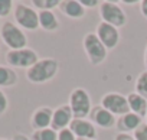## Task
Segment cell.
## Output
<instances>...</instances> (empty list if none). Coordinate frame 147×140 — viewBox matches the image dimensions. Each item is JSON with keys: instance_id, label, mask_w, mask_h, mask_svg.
Masks as SVG:
<instances>
[{"instance_id": "obj_1", "label": "cell", "mask_w": 147, "mask_h": 140, "mask_svg": "<svg viewBox=\"0 0 147 140\" xmlns=\"http://www.w3.org/2000/svg\"><path fill=\"white\" fill-rule=\"evenodd\" d=\"M59 72V62L55 58L39 59L26 71V78L32 84H45L52 81Z\"/></svg>"}, {"instance_id": "obj_2", "label": "cell", "mask_w": 147, "mask_h": 140, "mask_svg": "<svg viewBox=\"0 0 147 140\" xmlns=\"http://www.w3.org/2000/svg\"><path fill=\"white\" fill-rule=\"evenodd\" d=\"M68 104L72 110L74 118H88V116L92 110L91 95L82 87H77L69 93Z\"/></svg>"}, {"instance_id": "obj_3", "label": "cell", "mask_w": 147, "mask_h": 140, "mask_svg": "<svg viewBox=\"0 0 147 140\" xmlns=\"http://www.w3.org/2000/svg\"><path fill=\"white\" fill-rule=\"evenodd\" d=\"M100 16H101V22H105L108 25L115 26L117 29H121L127 25V13L125 10L115 2L111 0H104L101 2L100 7H98Z\"/></svg>"}, {"instance_id": "obj_4", "label": "cell", "mask_w": 147, "mask_h": 140, "mask_svg": "<svg viewBox=\"0 0 147 140\" xmlns=\"http://www.w3.org/2000/svg\"><path fill=\"white\" fill-rule=\"evenodd\" d=\"M82 46H84V51H85V55H87L88 61L94 66L101 65L108 56V49L102 45V42L98 39L95 32H88L84 36Z\"/></svg>"}, {"instance_id": "obj_5", "label": "cell", "mask_w": 147, "mask_h": 140, "mask_svg": "<svg viewBox=\"0 0 147 140\" xmlns=\"http://www.w3.org/2000/svg\"><path fill=\"white\" fill-rule=\"evenodd\" d=\"M0 36H2L3 42L6 46L10 48V51H18L28 48V38L25 32L13 22H5L0 28Z\"/></svg>"}, {"instance_id": "obj_6", "label": "cell", "mask_w": 147, "mask_h": 140, "mask_svg": "<svg viewBox=\"0 0 147 140\" xmlns=\"http://www.w3.org/2000/svg\"><path fill=\"white\" fill-rule=\"evenodd\" d=\"M13 16L16 20V25L20 29L25 30H36L39 28V12H36L33 7L25 5V3H18Z\"/></svg>"}, {"instance_id": "obj_7", "label": "cell", "mask_w": 147, "mask_h": 140, "mask_svg": "<svg viewBox=\"0 0 147 140\" xmlns=\"http://www.w3.org/2000/svg\"><path fill=\"white\" fill-rule=\"evenodd\" d=\"M100 106H102L105 110H108L115 117H120V116H124V114L130 113L127 95H123L121 93H115V91L105 93L101 97Z\"/></svg>"}, {"instance_id": "obj_8", "label": "cell", "mask_w": 147, "mask_h": 140, "mask_svg": "<svg viewBox=\"0 0 147 140\" xmlns=\"http://www.w3.org/2000/svg\"><path fill=\"white\" fill-rule=\"evenodd\" d=\"M6 61L10 66L29 69L39 61V56H38L36 51H33L30 48H23V49H18V51H9L6 55Z\"/></svg>"}, {"instance_id": "obj_9", "label": "cell", "mask_w": 147, "mask_h": 140, "mask_svg": "<svg viewBox=\"0 0 147 140\" xmlns=\"http://www.w3.org/2000/svg\"><path fill=\"white\" fill-rule=\"evenodd\" d=\"M95 35L98 36V39L102 42V45L108 51L115 49L118 46V43H120V30L115 26L108 25L105 22H100L97 25Z\"/></svg>"}, {"instance_id": "obj_10", "label": "cell", "mask_w": 147, "mask_h": 140, "mask_svg": "<svg viewBox=\"0 0 147 140\" xmlns=\"http://www.w3.org/2000/svg\"><path fill=\"white\" fill-rule=\"evenodd\" d=\"M88 120L94 126H97L100 129H104V130H110V129L115 127V123H117V117L100 104L92 107V110L88 116Z\"/></svg>"}, {"instance_id": "obj_11", "label": "cell", "mask_w": 147, "mask_h": 140, "mask_svg": "<svg viewBox=\"0 0 147 140\" xmlns=\"http://www.w3.org/2000/svg\"><path fill=\"white\" fill-rule=\"evenodd\" d=\"M69 130L77 136V139L97 140V129L88 118H74L69 124Z\"/></svg>"}, {"instance_id": "obj_12", "label": "cell", "mask_w": 147, "mask_h": 140, "mask_svg": "<svg viewBox=\"0 0 147 140\" xmlns=\"http://www.w3.org/2000/svg\"><path fill=\"white\" fill-rule=\"evenodd\" d=\"M72 120H74V114H72V110H71L69 104H61L59 107H56L53 110L51 127L55 131H61L63 129H68Z\"/></svg>"}, {"instance_id": "obj_13", "label": "cell", "mask_w": 147, "mask_h": 140, "mask_svg": "<svg viewBox=\"0 0 147 140\" xmlns=\"http://www.w3.org/2000/svg\"><path fill=\"white\" fill-rule=\"evenodd\" d=\"M140 124H143V118L134 113H127L124 116H120L117 117V123H115V129L118 133H128V134H133L138 127Z\"/></svg>"}, {"instance_id": "obj_14", "label": "cell", "mask_w": 147, "mask_h": 140, "mask_svg": "<svg viewBox=\"0 0 147 140\" xmlns=\"http://www.w3.org/2000/svg\"><path fill=\"white\" fill-rule=\"evenodd\" d=\"M52 116H53V108L51 107H39L30 117V126L32 129L36 130H43L51 127L52 124Z\"/></svg>"}, {"instance_id": "obj_15", "label": "cell", "mask_w": 147, "mask_h": 140, "mask_svg": "<svg viewBox=\"0 0 147 140\" xmlns=\"http://www.w3.org/2000/svg\"><path fill=\"white\" fill-rule=\"evenodd\" d=\"M58 9L61 10L62 15H65L66 18L74 19V20L82 19L87 12V9L80 3V0H62Z\"/></svg>"}, {"instance_id": "obj_16", "label": "cell", "mask_w": 147, "mask_h": 140, "mask_svg": "<svg viewBox=\"0 0 147 140\" xmlns=\"http://www.w3.org/2000/svg\"><path fill=\"white\" fill-rule=\"evenodd\" d=\"M127 101H128V107H130V111L140 116L141 118L146 117V113H147V100L144 97H141L140 94H137L136 91L127 94Z\"/></svg>"}, {"instance_id": "obj_17", "label": "cell", "mask_w": 147, "mask_h": 140, "mask_svg": "<svg viewBox=\"0 0 147 140\" xmlns=\"http://www.w3.org/2000/svg\"><path fill=\"white\" fill-rule=\"evenodd\" d=\"M39 28L46 32H55L59 29V20L53 10H40L39 12Z\"/></svg>"}, {"instance_id": "obj_18", "label": "cell", "mask_w": 147, "mask_h": 140, "mask_svg": "<svg viewBox=\"0 0 147 140\" xmlns=\"http://www.w3.org/2000/svg\"><path fill=\"white\" fill-rule=\"evenodd\" d=\"M18 83V74L10 66L0 65V87H13Z\"/></svg>"}, {"instance_id": "obj_19", "label": "cell", "mask_w": 147, "mask_h": 140, "mask_svg": "<svg viewBox=\"0 0 147 140\" xmlns=\"http://www.w3.org/2000/svg\"><path fill=\"white\" fill-rule=\"evenodd\" d=\"M134 91L147 100V69H144L143 72L138 74L134 83Z\"/></svg>"}, {"instance_id": "obj_20", "label": "cell", "mask_w": 147, "mask_h": 140, "mask_svg": "<svg viewBox=\"0 0 147 140\" xmlns=\"http://www.w3.org/2000/svg\"><path fill=\"white\" fill-rule=\"evenodd\" d=\"M32 140H58V131H55L52 127L36 130L32 136Z\"/></svg>"}, {"instance_id": "obj_21", "label": "cell", "mask_w": 147, "mask_h": 140, "mask_svg": "<svg viewBox=\"0 0 147 140\" xmlns=\"http://www.w3.org/2000/svg\"><path fill=\"white\" fill-rule=\"evenodd\" d=\"M32 5L38 7L40 12V10H53L55 7H59L61 2L59 0H33Z\"/></svg>"}, {"instance_id": "obj_22", "label": "cell", "mask_w": 147, "mask_h": 140, "mask_svg": "<svg viewBox=\"0 0 147 140\" xmlns=\"http://www.w3.org/2000/svg\"><path fill=\"white\" fill-rule=\"evenodd\" d=\"M13 9V2L12 0H0V16L5 18L7 16Z\"/></svg>"}, {"instance_id": "obj_23", "label": "cell", "mask_w": 147, "mask_h": 140, "mask_svg": "<svg viewBox=\"0 0 147 140\" xmlns=\"http://www.w3.org/2000/svg\"><path fill=\"white\" fill-rule=\"evenodd\" d=\"M136 140H147V123L140 124V127L133 133Z\"/></svg>"}, {"instance_id": "obj_24", "label": "cell", "mask_w": 147, "mask_h": 140, "mask_svg": "<svg viewBox=\"0 0 147 140\" xmlns=\"http://www.w3.org/2000/svg\"><path fill=\"white\" fill-rule=\"evenodd\" d=\"M58 140H77V136L74 134L68 127V129H63V130L58 131Z\"/></svg>"}, {"instance_id": "obj_25", "label": "cell", "mask_w": 147, "mask_h": 140, "mask_svg": "<svg viewBox=\"0 0 147 140\" xmlns=\"http://www.w3.org/2000/svg\"><path fill=\"white\" fill-rule=\"evenodd\" d=\"M7 107H9L7 97H6V94H5L2 90H0V116H3V114L6 113Z\"/></svg>"}, {"instance_id": "obj_26", "label": "cell", "mask_w": 147, "mask_h": 140, "mask_svg": "<svg viewBox=\"0 0 147 140\" xmlns=\"http://www.w3.org/2000/svg\"><path fill=\"white\" fill-rule=\"evenodd\" d=\"M80 3L85 7V9H88V7H100V5H101V2H98V0H80Z\"/></svg>"}, {"instance_id": "obj_27", "label": "cell", "mask_w": 147, "mask_h": 140, "mask_svg": "<svg viewBox=\"0 0 147 140\" xmlns=\"http://www.w3.org/2000/svg\"><path fill=\"white\" fill-rule=\"evenodd\" d=\"M114 140H136L133 134H128V133H117L114 136Z\"/></svg>"}, {"instance_id": "obj_28", "label": "cell", "mask_w": 147, "mask_h": 140, "mask_svg": "<svg viewBox=\"0 0 147 140\" xmlns=\"http://www.w3.org/2000/svg\"><path fill=\"white\" fill-rule=\"evenodd\" d=\"M138 6H140V12H141L143 18L147 19V0H141L138 3Z\"/></svg>"}, {"instance_id": "obj_29", "label": "cell", "mask_w": 147, "mask_h": 140, "mask_svg": "<svg viewBox=\"0 0 147 140\" xmlns=\"http://www.w3.org/2000/svg\"><path fill=\"white\" fill-rule=\"evenodd\" d=\"M12 140H30L29 137H26L25 134H15Z\"/></svg>"}, {"instance_id": "obj_30", "label": "cell", "mask_w": 147, "mask_h": 140, "mask_svg": "<svg viewBox=\"0 0 147 140\" xmlns=\"http://www.w3.org/2000/svg\"><path fill=\"white\" fill-rule=\"evenodd\" d=\"M144 65H146V69H147V45L144 48Z\"/></svg>"}, {"instance_id": "obj_31", "label": "cell", "mask_w": 147, "mask_h": 140, "mask_svg": "<svg viewBox=\"0 0 147 140\" xmlns=\"http://www.w3.org/2000/svg\"><path fill=\"white\" fill-rule=\"evenodd\" d=\"M124 3H125V5H137V3H140V2H131V0H124Z\"/></svg>"}, {"instance_id": "obj_32", "label": "cell", "mask_w": 147, "mask_h": 140, "mask_svg": "<svg viewBox=\"0 0 147 140\" xmlns=\"http://www.w3.org/2000/svg\"><path fill=\"white\" fill-rule=\"evenodd\" d=\"M77 140H95V139H77Z\"/></svg>"}, {"instance_id": "obj_33", "label": "cell", "mask_w": 147, "mask_h": 140, "mask_svg": "<svg viewBox=\"0 0 147 140\" xmlns=\"http://www.w3.org/2000/svg\"><path fill=\"white\" fill-rule=\"evenodd\" d=\"M144 118H146V123H147V113H146V117Z\"/></svg>"}, {"instance_id": "obj_34", "label": "cell", "mask_w": 147, "mask_h": 140, "mask_svg": "<svg viewBox=\"0 0 147 140\" xmlns=\"http://www.w3.org/2000/svg\"><path fill=\"white\" fill-rule=\"evenodd\" d=\"M0 140H7V139H0Z\"/></svg>"}]
</instances>
